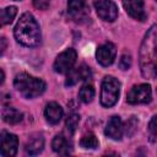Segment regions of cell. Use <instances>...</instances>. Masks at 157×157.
<instances>
[{
	"mask_svg": "<svg viewBox=\"0 0 157 157\" xmlns=\"http://www.w3.org/2000/svg\"><path fill=\"white\" fill-rule=\"evenodd\" d=\"M17 13V7L16 6H7L5 9H0V28L10 25L15 16Z\"/></svg>",
	"mask_w": 157,
	"mask_h": 157,
	"instance_id": "cell-17",
	"label": "cell"
},
{
	"mask_svg": "<svg viewBox=\"0 0 157 157\" xmlns=\"http://www.w3.org/2000/svg\"><path fill=\"white\" fill-rule=\"evenodd\" d=\"M13 85L15 88L26 98H36L45 91V82L42 78L33 77L27 72L16 75Z\"/></svg>",
	"mask_w": 157,
	"mask_h": 157,
	"instance_id": "cell-3",
	"label": "cell"
},
{
	"mask_svg": "<svg viewBox=\"0 0 157 157\" xmlns=\"http://www.w3.org/2000/svg\"><path fill=\"white\" fill-rule=\"evenodd\" d=\"M151 99H152V91H151V86L147 83L134 86L129 91L126 98V101L130 104H145L151 102Z\"/></svg>",
	"mask_w": 157,
	"mask_h": 157,
	"instance_id": "cell-5",
	"label": "cell"
},
{
	"mask_svg": "<svg viewBox=\"0 0 157 157\" xmlns=\"http://www.w3.org/2000/svg\"><path fill=\"white\" fill-rule=\"evenodd\" d=\"M156 39L157 28L153 25L141 43L140 48V67L144 77L153 80L156 77Z\"/></svg>",
	"mask_w": 157,
	"mask_h": 157,
	"instance_id": "cell-1",
	"label": "cell"
},
{
	"mask_svg": "<svg viewBox=\"0 0 157 157\" xmlns=\"http://www.w3.org/2000/svg\"><path fill=\"white\" fill-rule=\"evenodd\" d=\"M104 134L110 137L112 140H120L123 137V134H124V125H123V121L120 119V117L118 115H113L108 123H107V126H105V130H104Z\"/></svg>",
	"mask_w": 157,
	"mask_h": 157,
	"instance_id": "cell-13",
	"label": "cell"
},
{
	"mask_svg": "<svg viewBox=\"0 0 157 157\" xmlns=\"http://www.w3.org/2000/svg\"><path fill=\"white\" fill-rule=\"evenodd\" d=\"M16 1H20V0H16Z\"/></svg>",
	"mask_w": 157,
	"mask_h": 157,
	"instance_id": "cell-28",
	"label": "cell"
},
{
	"mask_svg": "<svg viewBox=\"0 0 157 157\" xmlns=\"http://www.w3.org/2000/svg\"><path fill=\"white\" fill-rule=\"evenodd\" d=\"M63 114H64V110L61 108V105L56 102H50L45 105V109H44V117L47 119L48 123L50 124H58L61 118H63Z\"/></svg>",
	"mask_w": 157,
	"mask_h": 157,
	"instance_id": "cell-14",
	"label": "cell"
},
{
	"mask_svg": "<svg viewBox=\"0 0 157 157\" xmlns=\"http://www.w3.org/2000/svg\"><path fill=\"white\" fill-rule=\"evenodd\" d=\"M67 12L72 20L76 22L86 20L88 15L87 0H69L67 1Z\"/></svg>",
	"mask_w": 157,
	"mask_h": 157,
	"instance_id": "cell-10",
	"label": "cell"
},
{
	"mask_svg": "<svg viewBox=\"0 0 157 157\" xmlns=\"http://www.w3.org/2000/svg\"><path fill=\"white\" fill-rule=\"evenodd\" d=\"M136 126H137V121L135 120L134 117H131V119L126 123V131H128V130H131V131H130V135H132L134 131H135V129H136Z\"/></svg>",
	"mask_w": 157,
	"mask_h": 157,
	"instance_id": "cell-25",
	"label": "cell"
},
{
	"mask_svg": "<svg viewBox=\"0 0 157 157\" xmlns=\"http://www.w3.org/2000/svg\"><path fill=\"white\" fill-rule=\"evenodd\" d=\"M156 115H153L148 123V131H150V140L152 142L156 141V136H157V130H156Z\"/></svg>",
	"mask_w": 157,
	"mask_h": 157,
	"instance_id": "cell-22",
	"label": "cell"
},
{
	"mask_svg": "<svg viewBox=\"0 0 157 157\" xmlns=\"http://www.w3.org/2000/svg\"><path fill=\"white\" fill-rule=\"evenodd\" d=\"M80 145H81V147H83V148H86V150H96V148L99 146V141H98V139L96 137V135H93V134H87V135H85V136L81 139Z\"/></svg>",
	"mask_w": 157,
	"mask_h": 157,
	"instance_id": "cell-20",
	"label": "cell"
},
{
	"mask_svg": "<svg viewBox=\"0 0 157 157\" xmlns=\"http://www.w3.org/2000/svg\"><path fill=\"white\" fill-rule=\"evenodd\" d=\"M50 4V0H33V6L38 10H47Z\"/></svg>",
	"mask_w": 157,
	"mask_h": 157,
	"instance_id": "cell-24",
	"label": "cell"
},
{
	"mask_svg": "<svg viewBox=\"0 0 157 157\" xmlns=\"http://www.w3.org/2000/svg\"><path fill=\"white\" fill-rule=\"evenodd\" d=\"M76 58H77V54H76L75 49H72V48H69L65 52L60 53L56 56L54 65H53L55 72L66 74L67 71H70L76 63Z\"/></svg>",
	"mask_w": 157,
	"mask_h": 157,
	"instance_id": "cell-6",
	"label": "cell"
},
{
	"mask_svg": "<svg viewBox=\"0 0 157 157\" xmlns=\"http://www.w3.org/2000/svg\"><path fill=\"white\" fill-rule=\"evenodd\" d=\"M6 48H7V39L5 37H1L0 38V56L5 53Z\"/></svg>",
	"mask_w": 157,
	"mask_h": 157,
	"instance_id": "cell-26",
	"label": "cell"
},
{
	"mask_svg": "<svg viewBox=\"0 0 157 157\" xmlns=\"http://www.w3.org/2000/svg\"><path fill=\"white\" fill-rule=\"evenodd\" d=\"M117 55V49L115 45L113 43H104L102 45L98 47L97 53H96V58L97 61L102 65V66H109L113 64L114 59Z\"/></svg>",
	"mask_w": 157,
	"mask_h": 157,
	"instance_id": "cell-9",
	"label": "cell"
},
{
	"mask_svg": "<svg viewBox=\"0 0 157 157\" xmlns=\"http://www.w3.org/2000/svg\"><path fill=\"white\" fill-rule=\"evenodd\" d=\"M94 94H96V92H94V88H93V86L91 83H85L81 87L80 92H78V97L83 103L92 102L93 98H94Z\"/></svg>",
	"mask_w": 157,
	"mask_h": 157,
	"instance_id": "cell-19",
	"label": "cell"
},
{
	"mask_svg": "<svg viewBox=\"0 0 157 157\" xmlns=\"http://www.w3.org/2000/svg\"><path fill=\"white\" fill-rule=\"evenodd\" d=\"M94 7L97 15L107 22H113L118 17V6L113 0H96Z\"/></svg>",
	"mask_w": 157,
	"mask_h": 157,
	"instance_id": "cell-7",
	"label": "cell"
},
{
	"mask_svg": "<svg viewBox=\"0 0 157 157\" xmlns=\"http://www.w3.org/2000/svg\"><path fill=\"white\" fill-rule=\"evenodd\" d=\"M120 94V82L113 76H105L102 81L101 88V104L103 107H113Z\"/></svg>",
	"mask_w": 157,
	"mask_h": 157,
	"instance_id": "cell-4",
	"label": "cell"
},
{
	"mask_svg": "<svg viewBox=\"0 0 157 157\" xmlns=\"http://www.w3.org/2000/svg\"><path fill=\"white\" fill-rule=\"evenodd\" d=\"M18 139L15 134L2 131L0 134V155L4 157H12L17 153Z\"/></svg>",
	"mask_w": 157,
	"mask_h": 157,
	"instance_id": "cell-8",
	"label": "cell"
},
{
	"mask_svg": "<svg viewBox=\"0 0 157 157\" xmlns=\"http://www.w3.org/2000/svg\"><path fill=\"white\" fill-rule=\"evenodd\" d=\"M52 147L59 155H69L71 152V144L63 134H59L53 139Z\"/></svg>",
	"mask_w": 157,
	"mask_h": 157,
	"instance_id": "cell-16",
	"label": "cell"
},
{
	"mask_svg": "<svg viewBox=\"0 0 157 157\" xmlns=\"http://www.w3.org/2000/svg\"><path fill=\"white\" fill-rule=\"evenodd\" d=\"M123 5H124L126 13L130 17H132L137 21H145L146 20L144 0H124Z\"/></svg>",
	"mask_w": 157,
	"mask_h": 157,
	"instance_id": "cell-11",
	"label": "cell"
},
{
	"mask_svg": "<svg viewBox=\"0 0 157 157\" xmlns=\"http://www.w3.org/2000/svg\"><path fill=\"white\" fill-rule=\"evenodd\" d=\"M4 78H5V75H4V71L0 69V85L4 82Z\"/></svg>",
	"mask_w": 157,
	"mask_h": 157,
	"instance_id": "cell-27",
	"label": "cell"
},
{
	"mask_svg": "<svg viewBox=\"0 0 157 157\" xmlns=\"http://www.w3.org/2000/svg\"><path fill=\"white\" fill-rule=\"evenodd\" d=\"M13 34L16 40L26 47H37L40 43L39 25L29 12H25L20 17L15 26Z\"/></svg>",
	"mask_w": 157,
	"mask_h": 157,
	"instance_id": "cell-2",
	"label": "cell"
},
{
	"mask_svg": "<svg viewBox=\"0 0 157 157\" xmlns=\"http://www.w3.org/2000/svg\"><path fill=\"white\" fill-rule=\"evenodd\" d=\"M43 147H44V139H43V136L42 135H36V136H32L26 142L25 150H26L27 155L36 156V155H38V153H40L43 151Z\"/></svg>",
	"mask_w": 157,
	"mask_h": 157,
	"instance_id": "cell-15",
	"label": "cell"
},
{
	"mask_svg": "<svg viewBox=\"0 0 157 157\" xmlns=\"http://www.w3.org/2000/svg\"><path fill=\"white\" fill-rule=\"evenodd\" d=\"M78 123H80V115H78L77 113H74V112H72V113L67 117L66 123H65L67 131H69L70 134H74V132L76 131L77 126H78Z\"/></svg>",
	"mask_w": 157,
	"mask_h": 157,
	"instance_id": "cell-21",
	"label": "cell"
},
{
	"mask_svg": "<svg viewBox=\"0 0 157 157\" xmlns=\"http://www.w3.org/2000/svg\"><path fill=\"white\" fill-rule=\"evenodd\" d=\"M119 66L121 70H128L131 66V55L130 54H123L119 60Z\"/></svg>",
	"mask_w": 157,
	"mask_h": 157,
	"instance_id": "cell-23",
	"label": "cell"
},
{
	"mask_svg": "<svg viewBox=\"0 0 157 157\" xmlns=\"http://www.w3.org/2000/svg\"><path fill=\"white\" fill-rule=\"evenodd\" d=\"M91 76V70L88 66H86L85 64L80 65L76 69H71L70 71H67V76L65 80V85L66 86H74L80 81L87 80Z\"/></svg>",
	"mask_w": 157,
	"mask_h": 157,
	"instance_id": "cell-12",
	"label": "cell"
},
{
	"mask_svg": "<svg viewBox=\"0 0 157 157\" xmlns=\"http://www.w3.org/2000/svg\"><path fill=\"white\" fill-rule=\"evenodd\" d=\"M2 119L7 124H17L22 120V113L16 108H6L2 112Z\"/></svg>",
	"mask_w": 157,
	"mask_h": 157,
	"instance_id": "cell-18",
	"label": "cell"
}]
</instances>
